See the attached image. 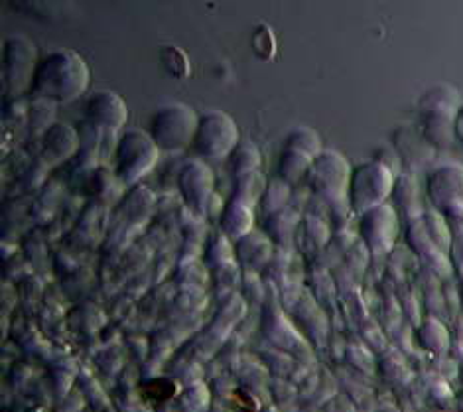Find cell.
<instances>
[{
    "label": "cell",
    "instance_id": "6da1fadb",
    "mask_svg": "<svg viewBox=\"0 0 463 412\" xmlns=\"http://www.w3.org/2000/svg\"><path fill=\"white\" fill-rule=\"evenodd\" d=\"M90 81L91 72L80 53L56 50L40 60L30 91L52 103H70L87 91Z\"/></svg>",
    "mask_w": 463,
    "mask_h": 412
},
{
    "label": "cell",
    "instance_id": "7a4b0ae2",
    "mask_svg": "<svg viewBox=\"0 0 463 412\" xmlns=\"http://www.w3.org/2000/svg\"><path fill=\"white\" fill-rule=\"evenodd\" d=\"M197 125H200V115L190 105L174 101L154 110L148 135L160 150L175 154L192 147Z\"/></svg>",
    "mask_w": 463,
    "mask_h": 412
},
{
    "label": "cell",
    "instance_id": "3957f363",
    "mask_svg": "<svg viewBox=\"0 0 463 412\" xmlns=\"http://www.w3.org/2000/svg\"><path fill=\"white\" fill-rule=\"evenodd\" d=\"M160 149L145 130L130 129L120 135L115 149V174L123 184L132 186L145 177L158 162Z\"/></svg>",
    "mask_w": 463,
    "mask_h": 412
},
{
    "label": "cell",
    "instance_id": "277c9868",
    "mask_svg": "<svg viewBox=\"0 0 463 412\" xmlns=\"http://www.w3.org/2000/svg\"><path fill=\"white\" fill-rule=\"evenodd\" d=\"M241 144V135L235 119L225 110H207L200 117V125L192 149L202 158H227Z\"/></svg>",
    "mask_w": 463,
    "mask_h": 412
},
{
    "label": "cell",
    "instance_id": "5b68a950",
    "mask_svg": "<svg viewBox=\"0 0 463 412\" xmlns=\"http://www.w3.org/2000/svg\"><path fill=\"white\" fill-rule=\"evenodd\" d=\"M307 184L314 189V194L324 199L326 204L335 206L345 196H349V166L344 156L334 150H324L312 162L307 172Z\"/></svg>",
    "mask_w": 463,
    "mask_h": 412
},
{
    "label": "cell",
    "instance_id": "8992f818",
    "mask_svg": "<svg viewBox=\"0 0 463 412\" xmlns=\"http://www.w3.org/2000/svg\"><path fill=\"white\" fill-rule=\"evenodd\" d=\"M392 189V174L383 164L369 162L363 164L351 174L349 182V202L351 209L357 214H367V211L379 207L384 197Z\"/></svg>",
    "mask_w": 463,
    "mask_h": 412
},
{
    "label": "cell",
    "instance_id": "52a82bcc",
    "mask_svg": "<svg viewBox=\"0 0 463 412\" xmlns=\"http://www.w3.org/2000/svg\"><path fill=\"white\" fill-rule=\"evenodd\" d=\"M38 63L34 43L26 36L14 34L5 42V81L10 95H22L32 87Z\"/></svg>",
    "mask_w": 463,
    "mask_h": 412
},
{
    "label": "cell",
    "instance_id": "ba28073f",
    "mask_svg": "<svg viewBox=\"0 0 463 412\" xmlns=\"http://www.w3.org/2000/svg\"><path fill=\"white\" fill-rule=\"evenodd\" d=\"M178 184L185 206L195 214H205L215 184L212 168L202 160H192L182 168Z\"/></svg>",
    "mask_w": 463,
    "mask_h": 412
},
{
    "label": "cell",
    "instance_id": "9c48e42d",
    "mask_svg": "<svg viewBox=\"0 0 463 412\" xmlns=\"http://www.w3.org/2000/svg\"><path fill=\"white\" fill-rule=\"evenodd\" d=\"M85 117L97 129L120 130L128 120V107L118 93L101 89V91H95L87 99Z\"/></svg>",
    "mask_w": 463,
    "mask_h": 412
},
{
    "label": "cell",
    "instance_id": "30bf717a",
    "mask_svg": "<svg viewBox=\"0 0 463 412\" xmlns=\"http://www.w3.org/2000/svg\"><path fill=\"white\" fill-rule=\"evenodd\" d=\"M80 150V135L65 122H52L42 135V158L50 166L68 162Z\"/></svg>",
    "mask_w": 463,
    "mask_h": 412
},
{
    "label": "cell",
    "instance_id": "8fae6325",
    "mask_svg": "<svg viewBox=\"0 0 463 412\" xmlns=\"http://www.w3.org/2000/svg\"><path fill=\"white\" fill-rule=\"evenodd\" d=\"M222 231L229 239L241 241L252 233V225H255V216H252V207L247 204H241L237 199H231L225 206L222 214Z\"/></svg>",
    "mask_w": 463,
    "mask_h": 412
},
{
    "label": "cell",
    "instance_id": "7c38bea8",
    "mask_svg": "<svg viewBox=\"0 0 463 412\" xmlns=\"http://www.w3.org/2000/svg\"><path fill=\"white\" fill-rule=\"evenodd\" d=\"M267 187H269L267 177H264L259 170L235 176L233 199H237V202L247 204V206L252 207L257 202H262Z\"/></svg>",
    "mask_w": 463,
    "mask_h": 412
},
{
    "label": "cell",
    "instance_id": "4fadbf2b",
    "mask_svg": "<svg viewBox=\"0 0 463 412\" xmlns=\"http://www.w3.org/2000/svg\"><path fill=\"white\" fill-rule=\"evenodd\" d=\"M314 158L310 156H306L298 150L292 149H284L280 158H279V176L280 180L286 182L288 186L300 182L304 176H307L310 172V166H312Z\"/></svg>",
    "mask_w": 463,
    "mask_h": 412
},
{
    "label": "cell",
    "instance_id": "5bb4252c",
    "mask_svg": "<svg viewBox=\"0 0 463 412\" xmlns=\"http://www.w3.org/2000/svg\"><path fill=\"white\" fill-rule=\"evenodd\" d=\"M284 149H292L302 152L306 156H310V158H317L319 154H322V139H319L317 132L314 129H296L292 130L288 139L284 142Z\"/></svg>",
    "mask_w": 463,
    "mask_h": 412
},
{
    "label": "cell",
    "instance_id": "9a60e30c",
    "mask_svg": "<svg viewBox=\"0 0 463 412\" xmlns=\"http://www.w3.org/2000/svg\"><path fill=\"white\" fill-rule=\"evenodd\" d=\"M231 166H233L235 176L255 172L260 166V152L252 142L239 144L237 150L231 154Z\"/></svg>",
    "mask_w": 463,
    "mask_h": 412
},
{
    "label": "cell",
    "instance_id": "2e32d148",
    "mask_svg": "<svg viewBox=\"0 0 463 412\" xmlns=\"http://www.w3.org/2000/svg\"><path fill=\"white\" fill-rule=\"evenodd\" d=\"M160 63L175 80H184L190 75V60L184 53V50L175 46H164L160 52Z\"/></svg>",
    "mask_w": 463,
    "mask_h": 412
},
{
    "label": "cell",
    "instance_id": "e0dca14e",
    "mask_svg": "<svg viewBox=\"0 0 463 412\" xmlns=\"http://www.w3.org/2000/svg\"><path fill=\"white\" fill-rule=\"evenodd\" d=\"M250 48H252V53L264 62L272 60V55L277 53V40H274L272 30L267 24H260L257 26L255 32H252Z\"/></svg>",
    "mask_w": 463,
    "mask_h": 412
},
{
    "label": "cell",
    "instance_id": "ac0fdd59",
    "mask_svg": "<svg viewBox=\"0 0 463 412\" xmlns=\"http://www.w3.org/2000/svg\"><path fill=\"white\" fill-rule=\"evenodd\" d=\"M288 194H290V186L282 182L280 177L277 182H270L260 202L262 209H267L269 214H277V211L284 209L282 206L286 204V199H288Z\"/></svg>",
    "mask_w": 463,
    "mask_h": 412
}]
</instances>
